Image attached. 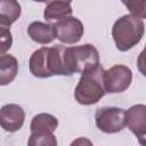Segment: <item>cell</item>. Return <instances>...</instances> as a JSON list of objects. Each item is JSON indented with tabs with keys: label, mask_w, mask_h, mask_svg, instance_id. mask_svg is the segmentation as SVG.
Masks as SVG:
<instances>
[{
	"label": "cell",
	"mask_w": 146,
	"mask_h": 146,
	"mask_svg": "<svg viewBox=\"0 0 146 146\" xmlns=\"http://www.w3.org/2000/svg\"><path fill=\"white\" fill-rule=\"evenodd\" d=\"M64 49L62 44L55 47H41L32 52L29 68L33 76L46 79L54 75H66L64 64Z\"/></svg>",
	"instance_id": "cell-1"
},
{
	"label": "cell",
	"mask_w": 146,
	"mask_h": 146,
	"mask_svg": "<svg viewBox=\"0 0 146 146\" xmlns=\"http://www.w3.org/2000/svg\"><path fill=\"white\" fill-rule=\"evenodd\" d=\"M104 74L105 70L100 64L95 68L82 73L74 89V98L80 105H94L104 97L106 94Z\"/></svg>",
	"instance_id": "cell-2"
},
{
	"label": "cell",
	"mask_w": 146,
	"mask_h": 146,
	"mask_svg": "<svg viewBox=\"0 0 146 146\" xmlns=\"http://www.w3.org/2000/svg\"><path fill=\"white\" fill-rule=\"evenodd\" d=\"M145 25L143 19L132 15H123L112 26V38L119 51H128L137 46L144 36Z\"/></svg>",
	"instance_id": "cell-3"
},
{
	"label": "cell",
	"mask_w": 146,
	"mask_h": 146,
	"mask_svg": "<svg viewBox=\"0 0 146 146\" xmlns=\"http://www.w3.org/2000/svg\"><path fill=\"white\" fill-rule=\"evenodd\" d=\"M64 64L66 74L84 73L99 65V52L97 48L90 43L74 47H65Z\"/></svg>",
	"instance_id": "cell-4"
},
{
	"label": "cell",
	"mask_w": 146,
	"mask_h": 146,
	"mask_svg": "<svg viewBox=\"0 0 146 146\" xmlns=\"http://www.w3.org/2000/svg\"><path fill=\"white\" fill-rule=\"evenodd\" d=\"M125 111L120 107H100L95 113V123L98 130L105 133H116L125 128Z\"/></svg>",
	"instance_id": "cell-5"
},
{
	"label": "cell",
	"mask_w": 146,
	"mask_h": 146,
	"mask_svg": "<svg viewBox=\"0 0 146 146\" xmlns=\"http://www.w3.org/2000/svg\"><path fill=\"white\" fill-rule=\"evenodd\" d=\"M132 82V71L130 67L117 64L105 71L104 86L108 94H117L125 91Z\"/></svg>",
	"instance_id": "cell-6"
},
{
	"label": "cell",
	"mask_w": 146,
	"mask_h": 146,
	"mask_svg": "<svg viewBox=\"0 0 146 146\" xmlns=\"http://www.w3.org/2000/svg\"><path fill=\"white\" fill-rule=\"evenodd\" d=\"M55 25L57 29V39L62 43L74 44L81 40L84 33L82 22L74 16L58 21L55 23Z\"/></svg>",
	"instance_id": "cell-7"
},
{
	"label": "cell",
	"mask_w": 146,
	"mask_h": 146,
	"mask_svg": "<svg viewBox=\"0 0 146 146\" xmlns=\"http://www.w3.org/2000/svg\"><path fill=\"white\" fill-rule=\"evenodd\" d=\"M25 121V112L22 106L17 104H6L0 111L1 128L7 132L18 131Z\"/></svg>",
	"instance_id": "cell-8"
},
{
	"label": "cell",
	"mask_w": 146,
	"mask_h": 146,
	"mask_svg": "<svg viewBox=\"0 0 146 146\" xmlns=\"http://www.w3.org/2000/svg\"><path fill=\"white\" fill-rule=\"evenodd\" d=\"M125 127L137 137L146 135V105L136 104L125 110Z\"/></svg>",
	"instance_id": "cell-9"
},
{
	"label": "cell",
	"mask_w": 146,
	"mask_h": 146,
	"mask_svg": "<svg viewBox=\"0 0 146 146\" xmlns=\"http://www.w3.org/2000/svg\"><path fill=\"white\" fill-rule=\"evenodd\" d=\"M27 34L36 43L49 44L57 39V29L55 24L43 23L40 21L32 22L27 27Z\"/></svg>",
	"instance_id": "cell-10"
},
{
	"label": "cell",
	"mask_w": 146,
	"mask_h": 146,
	"mask_svg": "<svg viewBox=\"0 0 146 146\" xmlns=\"http://www.w3.org/2000/svg\"><path fill=\"white\" fill-rule=\"evenodd\" d=\"M58 127V120L56 116L49 113H39L33 116L30 130L31 133H54Z\"/></svg>",
	"instance_id": "cell-11"
},
{
	"label": "cell",
	"mask_w": 146,
	"mask_h": 146,
	"mask_svg": "<svg viewBox=\"0 0 146 146\" xmlns=\"http://www.w3.org/2000/svg\"><path fill=\"white\" fill-rule=\"evenodd\" d=\"M22 13L21 5L15 0L0 1V25L1 27H9L15 23Z\"/></svg>",
	"instance_id": "cell-12"
},
{
	"label": "cell",
	"mask_w": 146,
	"mask_h": 146,
	"mask_svg": "<svg viewBox=\"0 0 146 146\" xmlns=\"http://www.w3.org/2000/svg\"><path fill=\"white\" fill-rule=\"evenodd\" d=\"M72 14V6L70 1H50L47 3L43 10V17L46 21H62L70 17Z\"/></svg>",
	"instance_id": "cell-13"
},
{
	"label": "cell",
	"mask_w": 146,
	"mask_h": 146,
	"mask_svg": "<svg viewBox=\"0 0 146 146\" xmlns=\"http://www.w3.org/2000/svg\"><path fill=\"white\" fill-rule=\"evenodd\" d=\"M18 72V62L16 57L9 54L0 56V84L7 86L14 81Z\"/></svg>",
	"instance_id": "cell-14"
},
{
	"label": "cell",
	"mask_w": 146,
	"mask_h": 146,
	"mask_svg": "<svg viewBox=\"0 0 146 146\" xmlns=\"http://www.w3.org/2000/svg\"><path fill=\"white\" fill-rule=\"evenodd\" d=\"M27 146H57V138L54 133H31Z\"/></svg>",
	"instance_id": "cell-15"
},
{
	"label": "cell",
	"mask_w": 146,
	"mask_h": 146,
	"mask_svg": "<svg viewBox=\"0 0 146 146\" xmlns=\"http://www.w3.org/2000/svg\"><path fill=\"white\" fill-rule=\"evenodd\" d=\"M122 3L129 9L130 15L139 19L146 18V0H128Z\"/></svg>",
	"instance_id": "cell-16"
},
{
	"label": "cell",
	"mask_w": 146,
	"mask_h": 146,
	"mask_svg": "<svg viewBox=\"0 0 146 146\" xmlns=\"http://www.w3.org/2000/svg\"><path fill=\"white\" fill-rule=\"evenodd\" d=\"M1 32V55H5L7 50L10 49L11 43H13V38L10 30L7 27H0Z\"/></svg>",
	"instance_id": "cell-17"
},
{
	"label": "cell",
	"mask_w": 146,
	"mask_h": 146,
	"mask_svg": "<svg viewBox=\"0 0 146 146\" xmlns=\"http://www.w3.org/2000/svg\"><path fill=\"white\" fill-rule=\"evenodd\" d=\"M137 68L140 72L141 75L146 76V44L144 47V49L140 51V54L138 55L137 58Z\"/></svg>",
	"instance_id": "cell-18"
},
{
	"label": "cell",
	"mask_w": 146,
	"mask_h": 146,
	"mask_svg": "<svg viewBox=\"0 0 146 146\" xmlns=\"http://www.w3.org/2000/svg\"><path fill=\"white\" fill-rule=\"evenodd\" d=\"M70 146H94V145L90 139H88L86 137H79V138L74 139L70 144Z\"/></svg>",
	"instance_id": "cell-19"
},
{
	"label": "cell",
	"mask_w": 146,
	"mask_h": 146,
	"mask_svg": "<svg viewBox=\"0 0 146 146\" xmlns=\"http://www.w3.org/2000/svg\"><path fill=\"white\" fill-rule=\"evenodd\" d=\"M137 139H138V143L141 146H146V135H144V136H141V137H139Z\"/></svg>",
	"instance_id": "cell-20"
}]
</instances>
